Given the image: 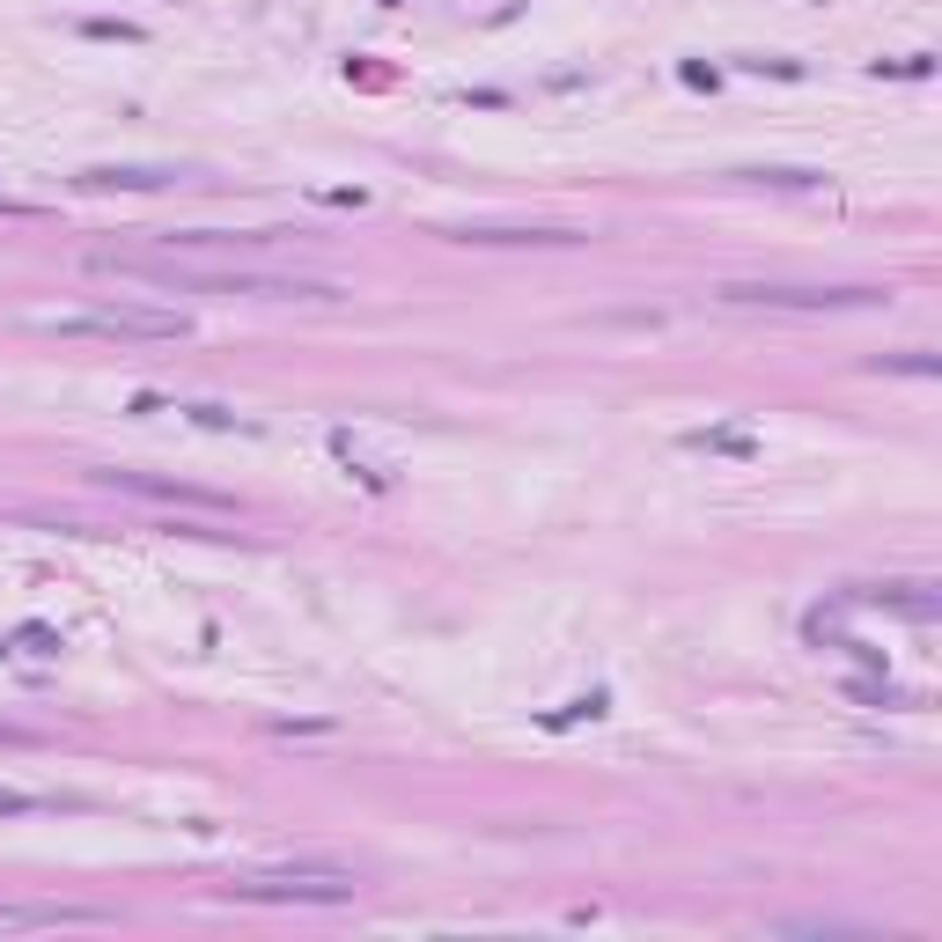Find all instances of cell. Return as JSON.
Wrapping results in <instances>:
<instances>
[{"mask_svg":"<svg viewBox=\"0 0 942 942\" xmlns=\"http://www.w3.org/2000/svg\"><path fill=\"white\" fill-rule=\"evenodd\" d=\"M177 170H140V162H103V170H82V191H162Z\"/></svg>","mask_w":942,"mask_h":942,"instance_id":"cell-8","label":"cell"},{"mask_svg":"<svg viewBox=\"0 0 942 942\" xmlns=\"http://www.w3.org/2000/svg\"><path fill=\"white\" fill-rule=\"evenodd\" d=\"M89 273L162 295H244V302H346L339 273L310 265H265V258H228V251H89Z\"/></svg>","mask_w":942,"mask_h":942,"instance_id":"cell-1","label":"cell"},{"mask_svg":"<svg viewBox=\"0 0 942 942\" xmlns=\"http://www.w3.org/2000/svg\"><path fill=\"white\" fill-rule=\"evenodd\" d=\"M692 449H715V457H758V442L744 435V427H699V435H685Z\"/></svg>","mask_w":942,"mask_h":942,"instance_id":"cell-10","label":"cell"},{"mask_svg":"<svg viewBox=\"0 0 942 942\" xmlns=\"http://www.w3.org/2000/svg\"><path fill=\"white\" fill-rule=\"evenodd\" d=\"M582 715H604V692H590V699H567V707H553V715H545V729H567V722H582Z\"/></svg>","mask_w":942,"mask_h":942,"instance_id":"cell-11","label":"cell"},{"mask_svg":"<svg viewBox=\"0 0 942 942\" xmlns=\"http://www.w3.org/2000/svg\"><path fill=\"white\" fill-rule=\"evenodd\" d=\"M854 699H869V707H913V699H906V692H891V685H862V678H854Z\"/></svg>","mask_w":942,"mask_h":942,"instance_id":"cell-14","label":"cell"},{"mask_svg":"<svg viewBox=\"0 0 942 942\" xmlns=\"http://www.w3.org/2000/svg\"><path fill=\"white\" fill-rule=\"evenodd\" d=\"M15 641H23L30 656H52V648H60V633H45V627H23V633H15Z\"/></svg>","mask_w":942,"mask_h":942,"instance_id":"cell-16","label":"cell"},{"mask_svg":"<svg viewBox=\"0 0 942 942\" xmlns=\"http://www.w3.org/2000/svg\"><path fill=\"white\" fill-rule=\"evenodd\" d=\"M191 420H199V427H244L236 412H221V406H191Z\"/></svg>","mask_w":942,"mask_h":942,"instance_id":"cell-19","label":"cell"},{"mask_svg":"<svg viewBox=\"0 0 942 942\" xmlns=\"http://www.w3.org/2000/svg\"><path fill=\"white\" fill-rule=\"evenodd\" d=\"M877 74H906V82H920V74H935V60H928V52H906V60H877Z\"/></svg>","mask_w":942,"mask_h":942,"instance_id":"cell-13","label":"cell"},{"mask_svg":"<svg viewBox=\"0 0 942 942\" xmlns=\"http://www.w3.org/2000/svg\"><path fill=\"white\" fill-rule=\"evenodd\" d=\"M736 66H752V74H788V82L803 74V66H795V60H736Z\"/></svg>","mask_w":942,"mask_h":942,"instance_id":"cell-20","label":"cell"},{"mask_svg":"<svg viewBox=\"0 0 942 942\" xmlns=\"http://www.w3.org/2000/svg\"><path fill=\"white\" fill-rule=\"evenodd\" d=\"M354 891L361 883L339 862H281V869H244L228 883V898H251V906H339Z\"/></svg>","mask_w":942,"mask_h":942,"instance_id":"cell-3","label":"cell"},{"mask_svg":"<svg viewBox=\"0 0 942 942\" xmlns=\"http://www.w3.org/2000/svg\"><path fill=\"white\" fill-rule=\"evenodd\" d=\"M82 30H89V37H119V45H140V37H148L140 23H111V15H89Z\"/></svg>","mask_w":942,"mask_h":942,"instance_id":"cell-12","label":"cell"},{"mask_svg":"<svg viewBox=\"0 0 942 942\" xmlns=\"http://www.w3.org/2000/svg\"><path fill=\"white\" fill-rule=\"evenodd\" d=\"M383 8H398V0H383Z\"/></svg>","mask_w":942,"mask_h":942,"instance_id":"cell-22","label":"cell"},{"mask_svg":"<svg viewBox=\"0 0 942 942\" xmlns=\"http://www.w3.org/2000/svg\"><path fill=\"white\" fill-rule=\"evenodd\" d=\"M96 486L111 494H140V501H162V508H207V516H228V494L214 486H191V479H156V471H96Z\"/></svg>","mask_w":942,"mask_h":942,"instance_id":"cell-5","label":"cell"},{"mask_svg":"<svg viewBox=\"0 0 942 942\" xmlns=\"http://www.w3.org/2000/svg\"><path fill=\"white\" fill-rule=\"evenodd\" d=\"M729 310H877V287H766V281H729Z\"/></svg>","mask_w":942,"mask_h":942,"instance_id":"cell-4","label":"cell"},{"mask_svg":"<svg viewBox=\"0 0 942 942\" xmlns=\"http://www.w3.org/2000/svg\"><path fill=\"white\" fill-rule=\"evenodd\" d=\"M449 244H537V251H567V244H590L582 228H531V221H457Z\"/></svg>","mask_w":942,"mask_h":942,"instance_id":"cell-6","label":"cell"},{"mask_svg":"<svg viewBox=\"0 0 942 942\" xmlns=\"http://www.w3.org/2000/svg\"><path fill=\"white\" fill-rule=\"evenodd\" d=\"M96 913L82 906H0V935H15V928H89Z\"/></svg>","mask_w":942,"mask_h":942,"instance_id":"cell-9","label":"cell"},{"mask_svg":"<svg viewBox=\"0 0 942 942\" xmlns=\"http://www.w3.org/2000/svg\"><path fill=\"white\" fill-rule=\"evenodd\" d=\"M847 604H883V611H906V619H935L942 611V597L928 590V582H891V590H847Z\"/></svg>","mask_w":942,"mask_h":942,"instance_id":"cell-7","label":"cell"},{"mask_svg":"<svg viewBox=\"0 0 942 942\" xmlns=\"http://www.w3.org/2000/svg\"><path fill=\"white\" fill-rule=\"evenodd\" d=\"M752 185H817V170H744Z\"/></svg>","mask_w":942,"mask_h":942,"instance_id":"cell-15","label":"cell"},{"mask_svg":"<svg viewBox=\"0 0 942 942\" xmlns=\"http://www.w3.org/2000/svg\"><path fill=\"white\" fill-rule=\"evenodd\" d=\"M883 369H906V376H935V354H898V361H883Z\"/></svg>","mask_w":942,"mask_h":942,"instance_id":"cell-17","label":"cell"},{"mask_svg":"<svg viewBox=\"0 0 942 942\" xmlns=\"http://www.w3.org/2000/svg\"><path fill=\"white\" fill-rule=\"evenodd\" d=\"M0 744H30V736H23V729H8V722H0Z\"/></svg>","mask_w":942,"mask_h":942,"instance_id":"cell-21","label":"cell"},{"mask_svg":"<svg viewBox=\"0 0 942 942\" xmlns=\"http://www.w3.org/2000/svg\"><path fill=\"white\" fill-rule=\"evenodd\" d=\"M37 795H15V788H0V817H30Z\"/></svg>","mask_w":942,"mask_h":942,"instance_id":"cell-18","label":"cell"},{"mask_svg":"<svg viewBox=\"0 0 942 942\" xmlns=\"http://www.w3.org/2000/svg\"><path fill=\"white\" fill-rule=\"evenodd\" d=\"M37 332L52 339H191V317L148 310V302H96V310H37Z\"/></svg>","mask_w":942,"mask_h":942,"instance_id":"cell-2","label":"cell"}]
</instances>
